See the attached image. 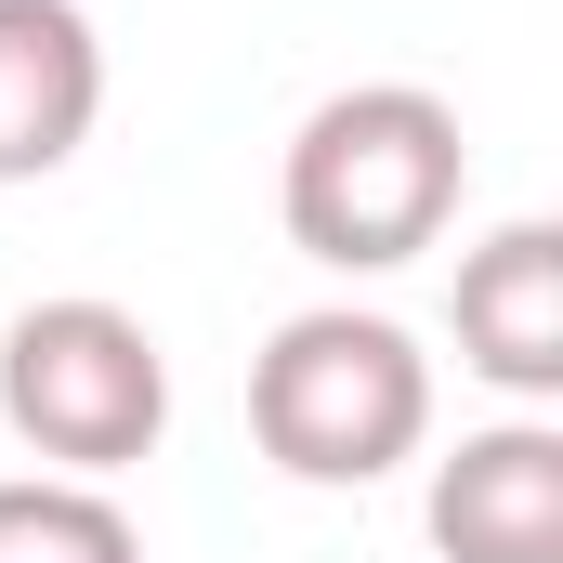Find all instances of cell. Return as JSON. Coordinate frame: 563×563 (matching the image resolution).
<instances>
[{
  "label": "cell",
  "mask_w": 563,
  "mask_h": 563,
  "mask_svg": "<svg viewBox=\"0 0 563 563\" xmlns=\"http://www.w3.org/2000/svg\"><path fill=\"white\" fill-rule=\"evenodd\" d=\"M0 432L40 472H66V485H106V472L157 459V432H170V354H157V328L132 301H92V288L26 301L0 328Z\"/></svg>",
  "instance_id": "3957f363"
},
{
  "label": "cell",
  "mask_w": 563,
  "mask_h": 563,
  "mask_svg": "<svg viewBox=\"0 0 563 563\" xmlns=\"http://www.w3.org/2000/svg\"><path fill=\"white\" fill-rule=\"evenodd\" d=\"M250 432H263V459L288 485H380L394 459H420V432H432V354L394 314L314 301L250 367Z\"/></svg>",
  "instance_id": "7a4b0ae2"
},
{
  "label": "cell",
  "mask_w": 563,
  "mask_h": 563,
  "mask_svg": "<svg viewBox=\"0 0 563 563\" xmlns=\"http://www.w3.org/2000/svg\"><path fill=\"white\" fill-rule=\"evenodd\" d=\"M459 367L511 407L563 394V223H498L485 250H459Z\"/></svg>",
  "instance_id": "8992f818"
},
{
  "label": "cell",
  "mask_w": 563,
  "mask_h": 563,
  "mask_svg": "<svg viewBox=\"0 0 563 563\" xmlns=\"http://www.w3.org/2000/svg\"><path fill=\"white\" fill-rule=\"evenodd\" d=\"M432 551L445 563H563V432L538 407L459 432V459H432Z\"/></svg>",
  "instance_id": "277c9868"
},
{
  "label": "cell",
  "mask_w": 563,
  "mask_h": 563,
  "mask_svg": "<svg viewBox=\"0 0 563 563\" xmlns=\"http://www.w3.org/2000/svg\"><path fill=\"white\" fill-rule=\"evenodd\" d=\"M0 563H144L132 511L66 472H0Z\"/></svg>",
  "instance_id": "52a82bcc"
},
{
  "label": "cell",
  "mask_w": 563,
  "mask_h": 563,
  "mask_svg": "<svg viewBox=\"0 0 563 563\" xmlns=\"http://www.w3.org/2000/svg\"><path fill=\"white\" fill-rule=\"evenodd\" d=\"M106 119V40L79 0H0V184H53Z\"/></svg>",
  "instance_id": "5b68a950"
},
{
  "label": "cell",
  "mask_w": 563,
  "mask_h": 563,
  "mask_svg": "<svg viewBox=\"0 0 563 563\" xmlns=\"http://www.w3.org/2000/svg\"><path fill=\"white\" fill-rule=\"evenodd\" d=\"M459 184H472L459 106L420 92V79H354V92H328V106L288 132L276 210H288V250H301V263H328V276H394V263H420L432 236L459 223Z\"/></svg>",
  "instance_id": "6da1fadb"
}]
</instances>
